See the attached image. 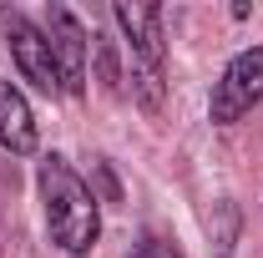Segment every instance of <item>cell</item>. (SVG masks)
<instances>
[{"label":"cell","mask_w":263,"mask_h":258,"mask_svg":"<svg viewBox=\"0 0 263 258\" xmlns=\"http://www.w3.org/2000/svg\"><path fill=\"white\" fill-rule=\"evenodd\" d=\"M132 258H182V253H177V248H172L167 238H157V233H147V238H142V243L132 248Z\"/></svg>","instance_id":"obj_6"},{"label":"cell","mask_w":263,"mask_h":258,"mask_svg":"<svg viewBox=\"0 0 263 258\" xmlns=\"http://www.w3.org/2000/svg\"><path fill=\"white\" fill-rule=\"evenodd\" d=\"M0 147L26 157L35 147V117H31V101L21 97L10 81H0Z\"/></svg>","instance_id":"obj_5"},{"label":"cell","mask_w":263,"mask_h":258,"mask_svg":"<svg viewBox=\"0 0 263 258\" xmlns=\"http://www.w3.org/2000/svg\"><path fill=\"white\" fill-rule=\"evenodd\" d=\"M258 101H263V51L253 46V51H238V56L228 61L223 81L213 86L208 112H213L218 127H228V122H238L243 112H253Z\"/></svg>","instance_id":"obj_2"},{"label":"cell","mask_w":263,"mask_h":258,"mask_svg":"<svg viewBox=\"0 0 263 258\" xmlns=\"http://www.w3.org/2000/svg\"><path fill=\"white\" fill-rule=\"evenodd\" d=\"M41 202H46V223L51 238L66 253H86L101 233L97 197L86 193V182L66 167V157H41Z\"/></svg>","instance_id":"obj_1"},{"label":"cell","mask_w":263,"mask_h":258,"mask_svg":"<svg viewBox=\"0 0 263 258\" xmlns=\"http://www.w3.org/2000/svg\"><path fill=\"white\" fill-rule=\"evenodd\" d=\"M0 31L10 41V56L21 66V76L41 86V91H61V76H56V61H51V46H46V31H35L21 10H0Z\"/></svg>","instance_id":"obj_3"},{"label":"cell","mask_w":263,"mask_h":258,"mask_svg":"<svg viewBox=\"0 0 263 258\" xmlns=\"http://www.w3.org/2000/svg\"><path fill=\"white\" fill-rule=\"evenodd\" d=\"M46 46H51V61H56V76H61V91L81 97V86H86V31L66 5L46 10Z\"/></svg>","instance_id":"obj_4"}]
</instances>
